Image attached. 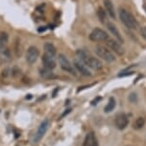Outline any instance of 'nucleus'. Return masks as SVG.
Returning a JSON list of instances; mask_svg holds the SVG:
<instances>
[{"label": "nucleus", "instance_id": "f257e3e1", "mask_svg": "<svg viewBox=\"0 0 146 146\" xmlns=\"http://www.w3.org/2000/svg\"><path fill=\"white\" fill-rule=\"evenodd\" d=\"M76 56L80 59V61H82L87 67L94 71H100L103 68V63L96 57L92 56L89 53H87L85 50L82 49H78L76 51Z\"/></svg>", "mask_w": 146, "mask_h": 146}, {"label": "nucleus", "instance_id": "f03ea898", "mask_svg": "<svg viewBox=\"0 0 146 146\" xmlns=\"http://www.w3.org/2000/svg\"><path fill=\"white\" fill-rule=\"evenodd\" d=\"M119 18L121 22L127 27L128 29L131 30H137L139 27V22L136 19V17L125 9H120L119 11Z\"/></svg>", "mask_w": 146, "mask_h": 146}, {"label": "nucleus", "instance_id": "7ed1b4c3", "mask_svg": "<svg viewBox=\"0 0 146 146\" xmlns=\"http://www.w3.org/2000/svg\"><path fill=\"white\" fill-rule=\"evenodd\" d=\"M94 52H95L96 56L98 57H100L101 59H103L104 61H106L108 63H112L115 61V56L114 54V53L105 46L96 45L94 48Z\"/></svg>", "mask_w": 146, "mask_h": 146}, {"label": "nucleus", "instance_id": "20e7f679", "mask_svg": "<svg viewBox=\"0 0 146 146\" xmlns=\"http://www.w3.org/2000/svg\"><path fill=\"white\" fill-rule=\"evenodd\" d=\"M58 61H59L60 67L62 68L63 71H65V73L70 74V75L76 76L75 68H74V66L71 64V62L67 57V56H65L64 54H58Z\"/></svg>", "mask_w": 146, "mask_h": 146}, {"label": "nucleus", "instance_id": "39448f33", "mask_svg": "<svg viewBox=\"0 0 146 146\" xmlns=\"http://www.w3.org/2000/svg\"><path fill=\"white\" fill-rule=\"evenodd\" d=\"M89 39L92 42H106L109 39V35L104 30H102L100 28H95L90 33Z\"/></svg>", "mask_w": 146, "mask_h": 146}, {"label": "nucleus", "instance_id": "423d86ee", "mask_svg": "<svg viewBox=\"0 0 146 146\" xmlns=\"http://www.w3.org/2000/svg\"><path fill=\"white\" fill-rule=\"evenodd\" d=\"M106 45L107 47L111 50L112 53H115L118 56H123L124 53H125V50H124L122 44H121L119 41H116L114 39H109L106 41Z\"/></svg>", "mask_w": 146, "mask_h": 146}, {"label": "nucleus", "instance_id": "0eeeda50", "mask_svg": "<svg viewBox=\"0 0 146 146\" xmlns=\"http://www.w3.org/2000/svg\"><path fill=\"white\" fill-rule=\"evenodd\" d=\"M40 56V51L36 46H30L28 49H27L26 54H25V59L27 63L29 64H34V63L37 61L38 57Z\"/></svg>", "mask_w": 146, "mask_h": 146}, {"label": "nucleus", "instance_id": "6e6552de", "mask_svg": "<svg viewBox=\"0 0 146 146\" xmlns=\"http://www.w3.org/2000/svg\"><path fill=\"white\" fill-rule=\"evenodd\" d=\"M48 126H49V121L47 119L43 120L42 122L40 123V127H38V129L37 133L35 134V137H34V139H33V141H34L35 143L40 141V140L42 139V137L44 136L46 131H47Z\"/></svg>", "mask_w": 146, "mask_h": 146}, {"label": "nucleus", "instance_id": "1a4fd4ad", "mask_svg": "<svg viewBox=\"0 0 146 146\" xmlns=\"http://www.w3.org/2000/svg\"><path fill=\"white\" fill-rule=\"evenodd\" d=\"M129 124V117L126 114H119L116 115V118H115V125H116L117 129L119 130H124Z\"/></svg>", "mask_w": 146, "mask_h": 146}, {"label": "nucleus", "instance_id": "9d476101", "mask_svg": "<svg viewBox=\"0 0 146 146\" xmlns=\"http://www.w3.org/2000/svg\"><path fill=\"white\" fill-rule=\"evenodd\" d=\"M73 66L75 68V70L78 71V73L81 74L84 76H92V73L89 70V67H87L82 61L79 60H74L73 61Z\"/></svg>", "mask_w": 146, "mask_h": 146}, {"label": "nucleus", "instance_id": "9b49d317", "mask_svg": "<svg viewBox=\"0 0 146 146\" xmlns=\"http://www.w3.org/2000/svg\"><path fill=\"white\" fill-rule=\"evenodd\" d=\"M106 25H107V28H108L110 33H111V34L114 35L115 38H116L117 41H119L121 44H123L124 43V39H123L122 35H120L118 29L116 28V26H115L114 23H112V22H107Z\"/></svg>", "mask_w": 146, "mask_h": 146}, {"label": "nucleus", "instance_id": "f8f14e48", "mask_svg": "<svg viewBox=\"0 0 146 146\" xmlns=\"http://www.w3.org/2000/svg\"><path fill=\"white\" fill-rule=\"evenodd\" d=\"M41 61H42L44 68H47L49 70H53V69L56 68V62H55L53 56H50L48 54H44L41 57Z\"/></svg>", "mask_w": 146, "mask_h": 146}, {"label": "nucleus", "instance_id": "ddd939ff", "mask_svg": "<svg viewBox=\"0 0 146 146\" xmlns=\"http://www.w3.org/2000/svg\"><path fill=\"white\" fill-rule=\"evenodd\" d=\"M103 2H104V7H105L107 13H108L112 19H115L116 15H115V11H114V7L112 1V0H104Z\"/></svg>", "mask_w": 146, "mask_h": 146}, {"label": "nucleus", "instance_id": "4468645a", "mask_svg": "<svg viewBox=\"0 0 146 146\" xmlns=\"http://www.w3.org/2000/svg\"><path fill=\"white\" fill-rule=\"evenodd\" d=\"M83 146H98L97 139L95 137L94 133H89L86 136V139L84 140V145Z\"/></svg>", "mask_w": 146, "mask_h": 146}, {"label": "nucleus", "instance_id": "2eb2a0df", "mask_svg": "<svg viewBox=\"0 0 146 146\" xmlns=\"http://www.w3.org/2000/svg\"><path fill=\"white\" fill-rule=\"evenodd\" d=\"M43 50H44V53L50 56H53L55 57L57 54V49L53 44L50 43V42H46L44 43V46H43Z\"/></svg>", "mask_w": 146, "mask_h": 146}, {"label": "nucleus", "instance_id": "dca6fc26", "mask_svg": "<svg viewBox=\"0 0 146 146\" xmlns=\"http://www.w3.org/2000/svg\"><path fill=\"white\" fill-rule=\"evenodd\" d=\"M8 40H9V35L6 32H1L0 33V52L4 51V49L6 48Z\"/></svg>", "mask_w": 146, "mask_h": 146}, {"label": "nucleus", "instance_id": "f3484780", "mask_svg": "<svg viewBox=\"0 0 146 146\" xmlns=\"http://www.w3.org/2000/svg\"><path fill=\"white\" fill-rule=\"evenodd\" d=\"M97 16L102 24H106L107 22V12L103 7H99L97 10Z\"/></svg>", "mask_w": 146, "mask_h": 146}, {"label": "nucleus", "instance_id": "a211bd4d", "mask_svg": "<svg viewBox=\"0 0 146 146\" xmlns=\"http://www.w3.org/2000/svg\"><path fill=\"white\" fill-rule=\"evenodd\" d=\"M40 75L42 76L43 78H55L54 74L52 73V70H49L47 68H43L40 70Z\"/></svg>", "mask_w": 146, "mask_h": 146}, {"label": "nucleus", "instance_id": "6ab92c4d", "mask_svg": "<svg viewBox=\"0 0 146 146\" xmlns=\"http://www.w3.org/2000/svg\"><path fill=\"white\" fill-rule=\"evenodd\" d=\"M144 125H145V118L142 117H137L136 121L134 122L133 127L134 129H136V130H139V129H141Z\"/></svg>", "mask_w": 146, "mask_h": 146}, {"label": "nucleus", "instance_id": "aec40b11", "mask_svg": "<svg viewBox=\"0 0 146 146\" xmlns=\"http://www.w3.org/2000/svg\"><path fill=\"white\" fill-rule=\"evenodd\" d=\"M115 105H116V102H115V100L114 98H111L109 100V103L107 104L105 109H104V111H105L106 113H110L112 112V110H114L115 108Z\"/></svg>", "mask_w": 146, "mask_h": 146}, {"label": "nucleus", "instance_id": "412c9836", "mask_svg": "<svg viewBox=\"0 0 146 146\" xmlns=\"http://www.w3.org/2000/svg\"><path fill=\"white\" fill-rule=\"evenodd\" d=\"M129 100L131 101L132 103H137V96L136 93H132L130 96H129Z\"/></svg>", "mask_w": 146, "mask_h": 146}, {"label": "nucleus", "instance_id": "4be33fe9", "mask_svg": "<svg viewBox=\"0 0 146 146\" xmlns=\"http://www.w3.org/2000/svg\"><path fill=\"white\" fill-rule=\"evenodd\" d=\"M132 75H134V72H122V73L118 75V76L119 78H124V76H129Z\"/></svg>", "mask_w": 146, "mask_h": 146}, {"label": "nucleus", "instance_id": "5701e85b", "mask_svg": "<svg viewBox=\"0 0 146 146\" xmlns=\"http://www.w3.org/2000/svg\"><path fill=\"white\" fill-rule=\"evenodd\" d=\"M101 100H102L101 96H97V98H94V100L92 101V105H96V104H97Z\"/></svg>", "mask_w": 146, "mask_h": 146}, {"label": "nucleus", "instance_id": "b1692460", "mask_svg": "<svg viewBox=\"0 0 146 146\" xmlns=\"http://www.w3.org/2000/svg\"><path fill=\"white\" fill-rule=\"evenodd\" d=\"M141 35H142V37L146 40V26L143 27V28L141 29Z\"/></svg>", "mask_w": 146, "mask_h": 146}, {"label": "nucleus", "instance_id": "393cba45", "mask_svg": "<svg viewBox=\"0 0 146 146\" xmlns=\"http://www.w3.org/2000/svg\"><path fill=\"white\" fill-rule=\"evenodd\" d=\"M70 112H71V109H67V112H65L64 114H63L62 115H61V118H63V117H65V115H67V114H69Z\"/></svg>", "mask_w": 146, "mask_h": 146}, {"label": "nucleus", "instance_id": "a878e982", "mask_svg": "<svg viewBox=\"0 0 146 146\" xmlns=\"http://www.w3.org/2000/svg\"><path fill=\"white\" fill-rule=\"evenodd\" d=\"M58 92V88H56V89H55V91H54V93H53V98H55V96H56V93Z\"/></svg>", "mask_w": 146, "mask_h": 146}, {"label": "nucleus", "instance_id": "bb28decb", "mask_svg": "<svg viewBox=\"0 0 146 146\" xmlns=\"http://www.w3.org/2000/svg\"><path fill=\"white\" fill-rule=\"evenodd\" d=\"M31 98H32L31 95H28V96H26V100H31Z\"/></svg>", "mask_w": 146, "mask_h": 146}]
</instances>
